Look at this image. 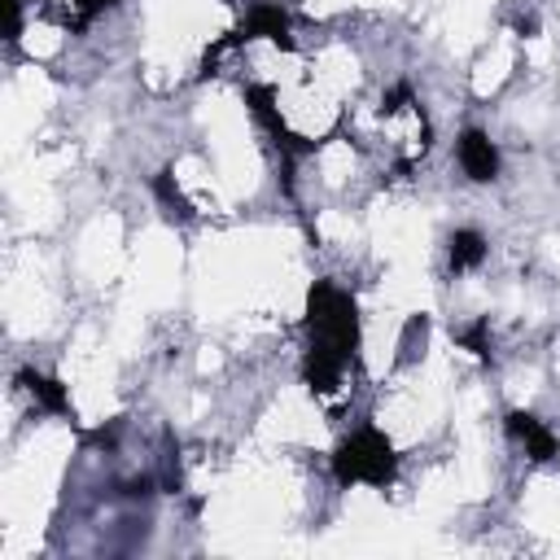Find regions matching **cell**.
<instances>
[{
	"label": "cell",
	"mask_w": 560,
	"mask_h": 560,
	"mask_svg": "<svg viewBox=\"0 0 560 560\" xmlns=\"http://www.w3.org/2000/svg\"><path fill=\"white\" fill-rule=\"evenodd\" d=\"M306 363L302 376L311 385V394L332 398L346 381V368L359 350V311L354 298L346 289H337L332 280H315V289L306 293Z\"/></svg>",
	"instance_id": "1"
},
{
	"label": "cell",
	"mask_w": 560,
	"mask_h": 560,
	"mask_svg": "<svg viewBox=\"0 0 560 560\" xmlns=\"http://www.w3.org/2000/svg\"><path fill=\"white\" fill-rule=\"evenodd\" d=\"M394 468H398L394 446H389V438H385L381 429H372V424L354 429V433L337 446V455H332V472H337L341 486H385V481H394Z\"/></svg>",
	"instance_id": "2"
},
{
	"label": "cell",
	"mask_w": 560,
	"mask_h": 560,
	"mask_svg": "<svg viewBox=\"0 0 560 560\" xmlns=\"http://www.w3.org/2000/svg\"><path fill=\"white\" fill-rule=\"evenodd\" d=\"M455 153H459V166H464L468 179L490 184V179L499 175V149H494V140H490L486 131H464Z\"/></svg>",
	"instance_id": "3"
},
{
	"label": "cell",
	"mask_w": 560,
	"mask_h": 560,
	"mask_svg": "<svg viewBox=\"0 0 560 560\" xmlns=\"http://www.w3.org/2000/svg\"><path fill=\"white\" fill-rule=\"evenodd\" d=\"M508 438H516L521 446H525V455L529 459H551L556 451H560V442H556V433L538 420V416H529V411H508Z\"/></svg>",
	"instance_id": "4"
},
{
	"label": "cell",
	"mask_w": 560,
	"mask_h": 560,
	"mask_svg": "<svg viewBox=\"0 0 560 560\" xmlns=\"http://www.w3.org/2000/svg\"><path fill=\"white\" fill-rule=\"evenodd\" d=\"M236 39H276V44H289V13L280 4H254Z\"/></svg>",
	"instance_id": "5"
},
{
	"label": "cell",
	"mask_w": 560,
	"mask_h": 560,
	"mask_svg": "<svg viewBox=\"0 0 560 560\" xmlns=\"http://www.w3.org/2000/svg\"><path fill=\"white\" fill-rule=\"evenodd\" d=\"M481 258H486V241H481V232H472V228L451 232V267H455V271H468V267H477Z\"/></svg>",
	"instance_id": "6"
},
{
	"label": "cell",
	"mask_w": 560,
	"mask_h": 560,
	"mask_svg": "<svg viewBox=\"0 0 560 560\" xmlns=\"http://www.w3.org/2000/svg\"><path fill=\"white\" fill-rule=\"evenodd\" d=\"M22 385H26V394L39 402V407H48V411H66L70 407V398H66V389L52 381V376H39V372H22L18 376Z\"/></svg>",
	"instance_id": "7"
},
{
	"label": "cell",
	"mask_w": 560,
	"mask_h": 560,
	"mask_svg": "<svg viewBox=\"0 0 560 560\" xmlns=\"http://www.w3.org/2000/svg\"><path fill=\"white\" fill-rule=\"evenodd\" d=\"M153 192L162 197V206H171V214H179V219L188 214V201H184V197H179V188L171 184V171H162V175L153 179Z\"/></svg>",
	"instance_id": "8"
},
{
	"label": "cell",
	"mask_w": 560,
	"mask_h": 560,
	"mask_svg": "<svg viewBox=\"0 0 560 560\" xmlns=\"http://www.w3.org/2000/svg\"><path fill=\"white\" fill-rule=\"evenodd\" d=\"M459 341H464V346H468L477 359H486V354H490V341H486V324H472V328H464V332H459Z\"/></svg>",
	"instance_id": "9"
},
{
	"label": "cell",
	"mask_w": 560,
	"mask_h": 560,
	"mask_svg": "<svg viewBox=\"0 0 560 560\" xmlns=\"http://www.w3.org/2000/svg\"><path fill=\"white\" fill-rule=\"evenodd\" d=\"M114 0H79V22H88V18H96L101 9H109Z\"/></svg>",
	"instance_id": "10"
}]
</instances>
